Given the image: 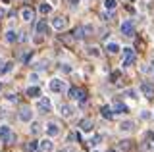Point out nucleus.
<instances>
[{
    "label": "nucleus",
    "mask_w": 154,
    "mask_h": 152,
    "mask_svg": "<svg viewBox=\"0 0 154 152\" xmlns=\"http://www.w3.org/2000/svg\"><path fill=\"white\" fill-rule=\"evenodd\" d=\"M137 62V54H135L133 48H123V60H122V65L123 68H131V65Z\"/></svg>",
    "instance_id": "f257e3e1"
},
{
    "label": "nucleus",
    "mask_w": 154,
    "mask_h": 152,
    "mask_svg": "<svg viewBox=\"0 0 154 152\" xmlns=\"http://www.w3.org/2000/svg\"><path fill=\"white\" fill-rule=\"evenodd\" d=\"M16 141V135L12 133L8 125H0V142H6V144H12Z\"/></svg>",
    "instance_id": "f03ea898"
},
{
    "label": "nucleus",
    "mask_w": 154,
    "mask_h": 152,
    "mask_svg": "<svg viewBox=\"0 0 154 152\" xmlns=\"http://www.w3.org/2000/svg\"><path fill=\"white\" fill-rule=\"evenodd\" d=\"M48 87H50V91H52V93H58V94H62V93L66 91V81H62L60 77H54V79H50Z\"/></svg>",
    "instance_id": "7ed1b4c3"
},
{
    "label": "nucleus",
    "mask_w": 154,
    "mask_h": 152,
    "mask_svg": "<svg viewBox=\"0 0 154 152\" xmlns=\"http://www.w3.org/2000/svg\"><path fill=\"white\" fill-rule=\"evenodd\" d=\"M17 116H19V121H23V123H31L33 121V110L29 106H21L19 112H17Z\"/></svg>",
    "instance_id": "20e7f679"
},
{
    "label": "nucleus",
    "mask_w": 154,
    "mask_h": 152,
    "mask_svg": "<svg viewBox=\"0 0 154 152\" xmlns=\"http://www.w3.org/2000/svg\"><path fill=\"white\" fill-rule=\"evenodd\" d=\"M52 108H54V106H52V100L48 96H42L41 100H38V104H37V110L42 112V114H50Z\"/></svg>",
    "instance_id": "39448f33"
},
{
    "label": "nucleus",
    "mask_w": 154,
    "mask_h": 152,
    "mask_svg": "<svg viewBox=\"0 0 154 152\" xmlns=\"http://www.w3.org/2000/svg\"><path fill=\"white\" fill-rule=\"evenodd\" d=\"M119 31H122L123 37H133L135 35V23L131 20H125L122 25H119Z\"/></svg>",
    "instance_id": "423d86ee"
},
{
    "label": "nucleus",
    "mask_w": 154,
    "mask_h": 152,
    "mask_svg": "<svg viewBox=\"0 0 154 152\" xmlns=\"http://www.w3.org/2000/svg\"><path fill=\"white\" fill-rule=\"evenodd\" d=\"M67 25H69V20H67V17H64V16H58V17H54V20H52V27H54L56 31H64Z\"/></svg>",
    "instance_id": "0eeeda50"
},
{
    "label": "nucleus",
    "mask_w": 154,
    "mask_h": 152,
    "mask_svg": "<svg viewBox=\"0 0 154 152\" xmlns=\"http://www.w3.org/2000/svg\"><path fill=\"white\" fill-rule=\"evenodd\" d=\"M141 93L144 98H154V85L150 81H143L141 83Z\"/></svg>",
    "instance_id": "6e6552de"
},
{
    "label": "nucleus",
    "mask_w": 154,
    "mask_h": 152,
    "mask_svg": "<svg viewBox=\"0 0 154 152\" xmlns=\"http://www.w3.org/2000/svg\"><path fill=\"white\" fill-rule=\"evenodd\" d=\"M69 98H71V100L85 102V100H87V93L83 91V89H77V87H73V89L69 91Z\"/></svg>",
    "instance_id": "1a4fd4ad"
},
{
    "label": "nucleus",
    "mask_w": 154,
    "mask_h": 152,
    "mask_svg": "<svg viewBox=\"0 0 154 152\" xmlns=\"http://www.w3.org/2000/svg\"><path fill=\"white\" fill-rule=\"evenodd\" d=\"M154 146V131H146L143 137V148L144 150H152Z\"/></svg>",
    "instance_id": "9d476101"
},
{
    "label": "nucleus",
    "mask_w": 154,
    "mask_h": 152,
    "mask_svg": "<svg viewBox=\"0 0 154 152\" xmlns=\"http://www.w3.org/2000/svg\"><path fill=\"white\" fill-rule=\"evenodd\" d=\"M45 131H46V135L52 139V137L60 135V125H58L56 121H48V123H46V127H45Z\"/></svg>",
    "instance_id": "9b49d317"
},
{
    "label": "nucleus",
    "mask_w": 154,
    "mask_h": 152,
    "mask_svg": "<svg viewBox=\"0 0 154 152\" xmlns=\"http://www.w3.org/2000/svg\"><path fill=\"white\" fill-rule=\"evenodd\" d=\"M52 150H54V142L50 141V137L38 141V152H52Z\"/></svg>",
    "instance_id": "f8f14e48"
},
{
    "label": "nucleus",
    "mask_w": 154,
    "mask_h": 152,
    "mask_svg": "<svg viewBox=\"0 0 154 152\" xmlns=\"http://www.w3.org/2000/svg\"><path fill=\"white\" fill-rule=\"evenodd\" d=\"M77 127H79L83 133H91V131H93V127H94V123H93V120H89V117H83Z\"/></svg>",
    "instance_id": "ddd939ff"
},
{
    "label": "nucleus",
    "mask_w": 154,
    "mask_h": 152,
    "mask_svg": "<svg viewBox=\"0 0 154 152\" xmlns=\"http://www.w3.org/2000/svg\"><path fill=\"white\" fill-rule=\"evenodd\" d=\"M112 110H114V114H127V112H129V108H127V104L122 102V100H114Z\"/></svg>",
    "instance_id": "4468645a"
},
{
    "label": "nucleus",
    "mask_w": 154,
    "mask_h": 152,
    "mask_svg": "<svg viewBox=\"0 0 154 152\" xmlns=\"http://www.w3.org/2000/svg\"><path fill=\"white\" fill-rule=\"evenodd\" d=\"M73 112H75V108L71 106V104H62V106H60V116L62 117H71Z\"/></svg>",
    "instance_id": "2eb2a0df"
},
{
    "label": "nucleus",
    "mask_w": 154,
    "mask_h": 152,
    "mask_svg": "<svg viewBox=\"0 0 154 152\" xmlns=\"http://www.w3.org/2000/svg\"><path fill=\"white\" fill-rule=\"evenodd\" d=\"M133 129H135V121H131V120H125L119 123V131L122 133H131Z\"/></svg>",
    "instance_id": "dca6fc26"
},
{
    "label": "nucleus",
    "mask_w": 154,
    "mask_h": 152,
    "mask_svg": "<svg viewBox=\"0 0 154 152\" xmlns=\"http://www.w3.org/2000/svg\"><path fill=\"white\" fill-rule=\"evenodd\" d=\"M100 116H102L104 120H112V117H114L112 106H102V108H100Z\"/></svg>",
    "instance_id": "f3484780"
},
{
    "label": "nucleus",
    "mask_w": 154,
    "mask_h": 152,
    "mask_svg": "<svg viewBox=\"0 0 154 152\" xmlns=\"http://www.w3.org/2000/svg\"><path fill=\"white\" fill-rule=\"evenodd\" d=\"M27 96L29 98H37V96H41V89L37 87V85H31V87H27Z\"/></svg>",
    "instance_id": "a211bd4d"
},
{
    "label": "nucleus",
    "mask_w": 154,
    "mask_h": 152,
    "mask_svg": "<svg viewBox=\"0 0 154 152\" xmlns=\"http://www.w3.org/2000/svg\"><path fill=\"white\" fill-rule=\"evenodd\" d=\"M33 17H35V12H33L31 8H23L21 10V20L23 21H31Z\"/></svg>",
    "instance_id": "6ab92c4d"
},
{
    "label": "nucleus",
    "mask_w": 154,
    "mask_h": 152,
    "mask_svg": "<svg viewBox=\"0 0 154 152\" xmlns=\"http://www.w3.org/2000/svg\"><path fill=\"white\" fill-rule=\"evenodd\" d=\"M35 29H37V33H38V35L46 33V31H48V23H46V20H38V21H37V27H35Z\"/></svg>",
    "instance_id": "aec40b11"
},
{
    "label": "nucleus",
    "mask_w": 154,
    "mask_h": 152,
    "mask_svg": "<svg viewBox=\"0 0 154 152\" xmlns=\"http://www.w3.org/2000/svg\"><path fill=\"white\" fill-rule=\"evenodd\" d=\"M100 142H102V135H100V133H96V135H93V137H91V141H89V146H91V148H96V146H98Z\"/></svg>",
    "instance_id": "412c9836"
},
{
    "label": "nucleus",
    "mask_w": 154,
    "mask_h": 152,
    "mask_svg": "<svg viewBox=\"0 0 154 152\" xmlns=\"http://www.w3.org/2000/svg\"><path fill=\"white\" fill-rule=\"evenodd\" d=\"M85 35H87L85 25H83V27H77V29L73 31V39H75V41H83V39H85Z\"/></svg>",
    "instance_id": "4be33fe9"
},
{
    "label": "nucleus",
    "mask_w": 154,
    "mask_h": 152,
    "mask_svg": "<svg viewBox=\"0 0 154 152\" xmlns=\"http://www.w3.org/2000/svg\"><path fill=\"white\" fill-rule=\"evenodd\" d=\"M14 69V62H6V64L0 68V77H4V75H8L10 71Z\"/></svg>",
    "instance_id": "5701e85b"
},
{
    "label": "nucleus",
    "mask_w": 154,
    "mask_h": 152,
    "mask_svg": "<svg viewBox=\"0 0 154 152\" xmlns=\"http://www.w3.org/2000/svg\"><path fill=\"white\" fill-rule=\"evenodd\" d=\"M38 12H41L42 16H48V14L52 12V4L50 2H42L41 6H38Z\"/></svg>",
    "instance_id": "b1692460"
},
{
    "label": "nucleus",
    "mask_w": 154,
    "mask_h": 152,
    "mask_svg": "<svg viewBox=\"0 0 154 152\" xmlns=\"http://www.w3.org/2000/svg\"><path fill=\"white\" fill-rule=\"evenodd\" d=\"M118 8V0H104V10L106 12H114Z\"/></svg>",
    "instance_id": "393cba45"
},
{
    "label": "nucleus",
    "mask_w": 154,
    "mask_h": 152,
    "mask_svg": "<svg viewBox=\"0 0 154 152\" xmlns=\"http://www.w3.org/2000/svg\"><path fill=\"white\" fill-rule=\"evenodd\" d=\"M118 148H119V150H123V152H129V150L133 148V144H131V141H119Z\"/></svg>",
    "instance_id": "a878e982"
},
{
    "label": "nucleus",
    "mask_w": 154,
    "mask_h": 152,
    "mask_svg": "<svg viewBox=\"0 0 154 152\" xmlns=\"http://www.w3.org/2000/svg\"><path fill=\"white\" fill-rule=\"evenodd\" d=\"M17 39H19V37H17V33L14 31V29H8V31H6V41H8V42H16Z\"/></svg>",
    "instance_id": "bb28decb"
},
{
    "label": "nucleus",
    "mask_w": 154,
    "mask_h": 152,
    "mask_svg": "<svg viewBox=\"0 0 154 152\" xmlns=\"http://www.w3.org/2000/svg\"><path fill=\"white\" fill-rule=\"evenodd\" d=\"M106 50H108L110 54H118V52H119V44H118V42H108V44H106Z\"/></svg>",
    "instance_id": "cd10ccee"
},
{
    "label": "nucleus",
    "mask_w": 154,
    "mask_h": 152,
    "mask_svg": "<svg viewBox=\"0 0 154 152\" xmlns=\"http://www.w3.org/2000/svg\"><path fill=\"white\" fill-rule=\"evenodd\" d=\"M27 152H38V141H29L27 142Z\"/></svg>",
    "instance_id": "c85d7f7f"
},
{
    "label": "nucleus",
    "mask_w": 154,
    "mask_h": 152,
    "mask_svg": "<svg viewBox=\"0 0 154 152\" xmlns=\"http://www.w3.org/2000/svg\"><path fill=\"white\" fill-rule=\"evenodd\" d=\"M29 129H31V133H33V135H37V133L42 129V125H41L38 121H31V127H29Z\"/></svg>",
    "instance_id": "c756f323"
},
{
    "label": "nucleus",
    "mask_w": 154,
    "mask_h": 152,
    "mask_svg": "<svg viewBox=\"0 0 154 152\" xmlns=\"http://www.w3.org/2000/svg\"><path fill=\"white\" fill-rule=\"evenodd\" d=\"M60 71H62V73H71L73 68H71L69 64H60Z\"/></svg>",
    "instance_id": "7c9ffc66"
},
{
    "label": "nucleus",
    "mask_w": 154,
    "mask_h": 152,
    "mask_svg": "<svg viewBox=\"0 0 154 152\" xmlns=\"http://www.w3.org/2000/svg\"><path fill=\"white\" fill-rule=\"evenodd\" d=\"M119 79V71H112V73H110V83H116Z\"/></svg>",
    "instance_id": "2f4dec72"
},
{
    "label": "nucleus",
    "mask_w": 154,
    "mask_h": 152,
    "mask_svg": "<svg viewBox=\"0 0 154 152\" xmlns=\"http://www.w3.org/2000/svg\"><path fill=\"white\" fill-rule=\"evenodd\" d=\"M89 54H91V56H94V58H98L100 52H98V48H93V46H91V48H89Z\"/></svg>",
    "instance_id": "473e14b6"
},
{
    "label": "nucleus",
    "mask_w": 154,
    "mask_h": 152,
    "mask_svg": "<svg viewBox=\"0 0 154 152\" xmlns=\"http://www.w3.org/2000/svg\"><path fill=\"white\" fill-rule=\"evenodd\" d=\"M125 94H127L129 98H139V96H137V91H133V89H129V91H125Z\"/></svg>",
    "instance_id": "72a5a7b5"
},
{
    "label": "nucleus",
    "mask_w": 154,
    "mask_h": 152,
    "mask_svg": "<svg viewBox=\"0 0 154 152\" xmlns=\"http://www.w3.org/2000/svg\"><path fill=\"white\" fill-rule=\"evenodd\" d=\"M69 4H71V8H77L79 6V0H69Z\"/></svg>",
    "instance_id": "f704fd0d"
},
{
    "label": "nucleus",
    "mask_w": 154,
    "mask_h": 152,
    "mask_svg": "<svg viewBox=\"0 0 154 152\" xmlns=\"http://www.w3.org/2000/svg\"><path fill=\"white\" fill-rule=\"evenodd\" d=\"M141 117H143V120H148V117H150V114H148L146 110H144V112L141 114Z\"/></svg>",
    "instance_id": "c9c22d12"
},
{
    "label": "nucleus",
    "mask_w": 154,
    "mask_h": 152,
    "mask_svg": "<svg viewBox=\"0 0 154 152\" xmlns=\"http://www.w3.org/2000/svg\"><path fill=\"white\" fill-rule=\"evenodd\" d=\"M58 152H75L73 148H62V150H58Z\"/></svg>",
    "instance_id": "e433bc0d"
},
{
    "label": "nucleus",
    "mask_w": 154,
    "mask_h": 152,
    "mask_svg": "<svg viewBox=\"0 0 154 152\" xmlns=\"http://www.w3.org/2000/svg\"><path fill=\"white\" fill-rule=\"evenodd\" d=\"M4 14H6V12H4V8H0V20L4 17Z\"/></svg>",
    "instance_id": "4c0bfd02"
},
{
    "label": "nucleus",
    "mask_w": 154,
    "mask_h": 152,
    "mask_svg": "<svg viewBox=\"0 0 154 152\" xmlns=\"http://www.w3.org/2000/svg\"><path fill=\"white\" fill-rule=\"evenodd\" d=\"M0 91H2V83H0Z\"/></svg>",
    "instance_id": "58836bf2"
},
{
    "label": "nucleus",
    "mask_w": 154,
    "mask_h": 152,
    "mask_svg": "<svg viewBox=\"0 0 154 152\" xmlns=\"http://www.w3.org/2000/svg\"><path fill=\"white\" fill-rule=\"evenodd\" d=\"M152 152H154V146H152Z\"/></svg>",
    "instance_id": "ea45409f"
},
{
    "label": "nucleus",
    "mask_w": 154,
    "mask_h": 152,
    "mask_svg": "<svg viewBox=\"0 0 154 152\" xmlns=\"http://www.w3.org/2000/svg\"><path fill=\"white\" fill-rule=\"evenodd\" d=\"M94 152H98V150H94Z\"/></svg>",
    "instance_id": "a19ab883"
}]
</instances>
